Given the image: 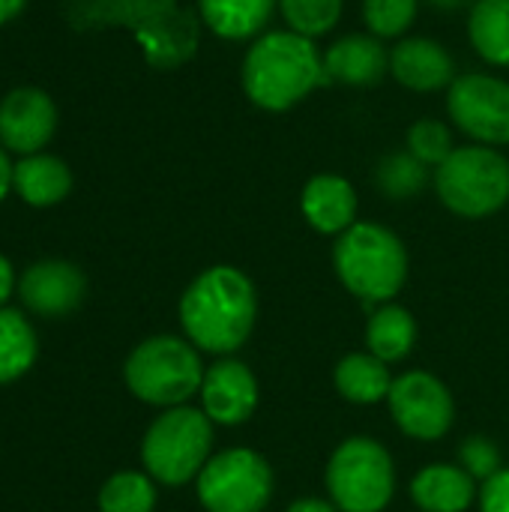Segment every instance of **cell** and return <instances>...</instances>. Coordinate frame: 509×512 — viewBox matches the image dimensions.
Instances as JSON below:
<instances>
[{
	"label": "cell",
	"mask_w": 509,
	"mask_h": 512,
	"mask_svg": "<svg viewBox=\"0 0 509 512\" xmlns=\"http://www.w3.org/2000/svg\"><path fill=\"white\" fill-rule=\"evenodd\" d=\"M204 372L198 348L180 336L144 339L123 366L129 393L156 408L186 405L201 390Z\"/></svg>",
	"instance_id": "obj_5"
},
{
	"label": "cell",
	"mask_w": 509,
	"mask_h": 512,
	"mask_svg": "<svg viewBox=\"0 0 509 512\" xmlns=\"http://www.w3.org/2000/svg\"><path fill=\"white\" fill-rule=\"evenodd\" d=\"M339 282L369 306L390 303L408 279V249L387 225L354 222L333 246Z\"/></svg>",
	"instance_id": "obj_3"
},
{
	"label": "cell",
	"mask_w": 509,
	"mask_h": 512,
	"mask_svg": "<svg viewBox=\"0 0 509 512\" xmlns=\"http://www.w3.org/2000/svg\"><path fill=\"white\" fill-rule=\"evenodd\" d=\"M459 465L474 477V480H492L501 468V450L489 441V438H468L459 447Z\"/></svg>",
	"instance_id": "obj_29"
},
{
	"label": "cell",
	"mask_w": 509,
	"mask_h": 512,
	"mask_svg": "<svg viewBox=\"0 0 509 512\" xmlns=\"http://www.w3.org/2000/svg\"><path fill=\"white\" fill-rule=\"evenodd\" d=\"M324 81V54L315 48V39L288 27L261 33L243 54L240 84L246 99L261 111H291Z\"/></svg>",
	"instance_id": "obj_2"
},
{
	"label": "cell",
	"mask_w": 509,
	"mask_h": 512,
	"mask_svg": "<svg viewBox=\"0 0 509 512\" xmlns=\"http://www.w3.org/2000/svg\"><path fill=\"white\" fill-rule=\"evenodd\" d=\"M390 75L411 93H435L456 81V63L438 39L405 36L390 48Z\"/></svg>",
	"instance_id": "obj_14"
},
{
	"label": "cell",
	"mask_w": 509,
	"mask_h": 512,
	"mask_svg": "<svg viewBox=\"0 0 509 512\" xmlns=\"http://www.w3.org/2000/svg\"><path fill=\"white\" fill-rule=\"evenodd\" d=\"M57 129V108L39 87H18L0 102V141L21 156L39 153Z\"/></svg>",
	"instance_id": "obj_11"
},
{
	"label": "cell",
	"mask_w": 509,
	"mask_h": 512,
	"mask_svg": "<svg viewBox=\"0 0 509 512\" xmlns=\"http://www.w3.org/2000/svg\"><path fill=\"white\" fill-rule=\"evenodd\" d=\"M477 504L480 512H509V468L498 471L492 480L483 483Z\"/></svg>",
	"instance_id": "obj_30"
},
{
	"label": "cell",
	"mask_w": 509,
	"mask_h": 512,
	"mask_svg": "<svg viewBox=\"0 0 509 512\" xmlns=\"http://www.w3.org/2000/svg\"><path fill=\"white\" fill-rule=\"evenodd\" d=\"M12 174H15V165L9 162L6 150L0 147V201L6 198V192L12 189Z\"/></svg>",
	"instance_id": "obj_33"
},
{
	"label": "cell",
	"mask_w": 509,
	"mask_h": 512,
	"mask_svg": "<svg viewBox=\"0 0 509 512\" xmlns=\"http://www.w3.org/2000/svg\"><path fill=\"white\" fill-rule=\"evenodd\" d=\"M156 480L141 471H120L99 489V512H153Z\"/></svg>",
	"instance_id": "obj_24"
},
{
	"label": "cell",
	"mask_w": 509,
	"mask_h": 512,
	"mask_svg": "<svg viewBox=\"0 0 509 512\" xmlns=\"http://www.w3.org/2000/svg\"><path fill=\"white\" fill-rule=\"evenodd\" d=\"M453 150H456L453 132H450V126L444 120L423 117V120L411 123V129H408V153L417 156L423 165L438 168Z\"/></svg>",
	"instance_id": "obj_28"
},
{
	"label": "cell",
	"mask_w": 509,
	"mask_h": 512,
	"mask_svg": "<svg viewBox=\"0 0 509 512\" xmlns=\"http://www.w3.org/2000/svg\"><path fill=\"white\" fill-rule=\"evenodd\" d=\"M417 9L420 0H363V21L378 39H405Z\"/></svg>",
	"instance_id": "obj_27"
},
{
	"label": "cell",
	"mask_w": 509,
	"mask_h": 512,
	"mask_svg": "<svg viewBox=\"0 0 509 512\" xmlns=\"http://www.w3.org/2000/svg\"><path fill=\"white\" fill-rule=\"evenodd\" d=\"M342 9H345V0H279V12L288 30L306 39L327 36L339 24Z\"/></svg>",
	"instance_id": "obj_26"
},
{
	"label": "cell",
	"mask_w": 509,
	"mask_h": 512,
	"mask_svg": "<svg viewBox=\"0 0 509 512\" xmlns=\"http://www.w3.org/2000/svg\"><path fill=\"white\" fill-rule=\"evenodd\" d=\"M36 354L39 342L33 324L15 309H0V384H12L27 375Z\"/></svg>",
	"instance_id": "obj_23"
},
{
	"label": "cell",
	"mask_w": 509,
	"mask_h": 512,
	"mask_svg": "<svg viewBox=\"0 0 509 512\" xmlns=\"http://www.w3.org/2000/svg\"><path fill=\"white\" fill-rule=\"evenodd\" d=\"M84 291H87L84 273L75 264L57 261V258L27 267L18 282V294L24 306L45 318H60L78 309L84 300Z\"/></svg>",
	"instance_id": "obj_13"
},
{
	"label": "cell",
	"mask_w": 509,
	"mask_h": 512,
	"mask_svg": "<svg viewBox=\"0 0 509 512\" xmlns=\"http://www.w3.org/2000/svg\"><path fill=\"white\" fill-rule=\"evenodd\" d=\"M375 183L387 198L405 201L414 198L426 189L429 183V165H423L417 156H411L408 150L402 153H390L378 162L375 168Z\"/></svg>",
	"instance_id": "obj_25"
},
{
	"label": "cell",
	"mask_w": 509,
	"mask_h": 512,
	"mask_svg": "<svg viewBox=\"0 0 509 512\" xmlns=\"http://www.w3.org/2000/svg\"><path fill=\"white\" fill-rule=\"evenodd\" d=\"M21 6H24V0H0V24L15 18L21 12Z\"/></svg>",
	"instance_id": "obj_34"
},
{
	"label": "cell",
	"mask_w": 509,
	"mask_h": 512,
	"mask_svg": "<svg viewBox=\"0 0 509 512\" xmlns=\"http://www.w3.org/2000/svg\"><path fill=\"white\" fill-rule=\"evenodd\" d=\"M468 39L489 66L509 69V0H474Z\"/></svg>",
	"instance_id": "obj_22"
},
{
	"label": "cell",
	"mask_w": 509,
	"mask_h": 512,
	"mask_svg": "<svg viewBox=\"0 0 509 512\" xmlns=\"http://www.w3.org/2000/svg\"><path fill=\"white\" fill-rule=\"evenodd\" d=\"M411 498L423 512H468L480 489L462 465H429L414 477Z\"/></svg>",
	"instance_id": "obj_17"
},
{
	"label": "cell",
	"mask_w": 509,
	"mask_h": 512,
	"mask_svg": "<svg viewBox=\"0 0 509 512\" xmlns=\"http://www.w3.org/2000/svg\"><path fill=\"white\" fill-rule=\"evenodd\" d=\"M357 207L360 201H357L354 183L339 174H315L312 180H306L300 192L303 219L318 234H327V237L345 234L357 222Z\"/></svg>",
	"instance_id": "obj_16"
},
{
	"label": "cell",
	"mask_w": 509,
	"mask_h": 512,
	"mask_svg": "<svg viewBox=\"0 0 509 512\" xmlns=\"http://www.w3.org/2000/svg\"><path fill=\"white\" fill-rule=\"evenodd\" d=\"M414 342H417V321L405 306H396V303L375 306L366 324L369 354H375L378 360L390 366V363L405 360L414 351Z\"/></svg>",
	"instance_id": "obj_21"
},
{
	"label": "cell",
	"mask_w": 509,
	"mask_h": 512,
	"mask_svg": "<svg viewBox=\"0 0 509 512\" xmlns=\"http://www.w3.org/2000/svg\"><path fill=\"white\" fill-rule=\"evenodd\" d=\"M12 186L30 207H51L69 195L72 171L57 156L33 153V156H24L21 162H15Z\"/></svg>",
	"instance_id": "obj_19"
},
{
	"label": "cell",
	"mask_w": 509,
	"mask_h": 512,
	"mask_svg": "<svg viewBox=\"0 0 509 512\" xmlns=\"http://www.w3.org/2000/svg\"><path fill=\"white\" fill-rule=\"evenodd\" d=\"M387 405L396 426L414 441H438L453 429L456 402L447 384L429 372H405L393 378Z\"/></svg>",
	"instance_id": "obj_10"
},
{
	"label": "cell",
	"mask_w": 509,
	"mask_h": 512,
	"mask_svg": "<svg viewBox=\"0 0 509 512\" xmlns=\"http://www.w3.org/2000/svg\"><path fill=\"white\" fill-rule=\"evenodd\" d=\"M426 3H432L435 9H444V12L462 9V6H474V0H426Z\"/></svg>",
	"instance_id": "obj_35"
},
{
	"label": "cell",
	"mask_w": 509,
	"mask_h": 512,
	"mask_svg": "<svg viewBox=\"0 0 509 512\" xmlns=\"http://www.w3.org/2000/svg\"><path fill=\"white\" fill-rule=\"evenodd\" d=\"M288 512H339V507L324 498H300L288 507Z\"/></svg>",
	"instance_id": "obj_31"
},
{
	"label": "cell",
	"mask_w": 509,
	"mask_h": 512,
	"mask_svg": "<svg viewBox=\"0 0 509 512\" xmlns=\"http://www.w3.org/2000/svg\"><path fill=\"white\" fill-rule=\"evenodd\" d=\"M327 492L339 512H381L396 492L393 456L375 438L342 441L327 462Z\"/></svg>",
	"instance_id": "obj_7"
},
{
	"label": "cell",
	"mask_w": 509,
	"mask_h": 512,
	"mask_svg": "<svg viewBox=\"0 0 509 512\" xmlns=\"http://www.w3.org/2000/svg\"><path fill=\"white\" fill-rule=\"evenodd\" d=\"M390 72V54L384 39L372 33H348L339 36L324 51V75L327 81H339L348 87H372Z\"/></svg>",
	"instance_id": "obj_15"
},
{
	"label": "cell",
	"mask_w": 509,
	"mask_h": 512,
	"mask_svg": "<svg viewBox=\"0 0 509 512\" xmlns=\"http://www.w3.org/2000/svg\"><path fill=\"white\" fill-rule=\"evenodd\" d=\"M201 411L213 426H243L258 408V381L240 360H219L204 372Z\"/></svg>",
	"instance_id": "obj_12"
},
{
	"label": "cell",
	"mask_w": 509,
	"mask_h": 512,
	"mask_svg": "<svg viewBox=\"0 0 509 512\" xmlns=\"http://www.w3.org/2000/svg\"><path fill=\"white\" fill-rule=\"evenodd\" d=\"M333 384H336L339 396L354 402V405H378L390 396L393 375H390L387 363L378 360L375 354L354 351L336 363Z\"/></svg>",
	"instance_id": "obj_20"
},
{
	"label": "cell",
	"mask_w": 509,
	"mask_h": 512,
	"mask_svg": "<svg viewBox=\"0 0 509 512\" xmlns=\"http://www.w3.org/2000/svg\"><path fill=\"white\" fill-rule=\"evenodd\" d=\"M12 288H15V273H12V264L6 255H0V309L3 303L12 297Z\"/></svg>",
	"instance_id": "obj_32"
},
{
	"label": "cell",
	"mask_w": 509,
	"mask_h": 512,
	"mask_svg": "<svg viewBox=\"0 0 509 512\" xmlns=\"http://www.w3.org/2000/svg\"><path fill=\"white\" fill-rule=\"evenodd\" d=\"M258 318V294L252 279L216 264L198 273L180 297V324L186 339L207 354H234L252 336Z\"/></svg>",
	"instance_id": "obj_1"
},
{
	"label": "cell",
	"mask_w": 509,
	"mask_h": 512,
	"mask_svg": "<svg viewBox=\"0 0 509 512\" xmlns=\"http://www.w3.org/2000/svg\"><path fill=\"white\" fill-rule=\"evenodd\" d=\"M213 450V420L201 408H165L141 441L144 471L162 486H186L198 480Z\"/></svg>",
	"instance_id": "obj_6"
},
{
	"label": "cell",
	"mask_w": 509,
	"mask_h": 512,
	"mask_svg": "<svg viewBox=\"0 0 509 512\" xmlns=\"http://www.w3.org/2000/svg\"><path fill=\"white\" fill-rule=\"evenodd\" d=\"M279 9V0H198L207 30L228 42L258 39Z\"/></svg>",
	"instance_id": "obj_18"
},
{
	"label": "cell",
	"mask_w": 509,
	"mask_h": 512,
	"mask_svg": "<svg viewBox=\"0 0 509 512\" xmlns=\"http://www.w3.org/2000/svg\"><path fill=\"white\" fill-rule=\"evenodd\" d=\"M195 492L207 512H264L273 498V471L261 453L231 447L210 456Z\"/></svg>",
	"instance_id": "obj_8"
},
{
	"label": "cell",
	"mask_w": 509,
	"mask_h": 512,
	"mask_svg": "<svg viewBox=\"0 0 509 512\" xmlns=\"http://www.w3.org/2000/svg\"><path fill=\"white\" fill-rule=\"evenodd\" d=\"M447 114L474 144H509V81L489 72H465L447 87Z\"/></svg>",
	"instance_id": "obj_9"
},
{
	"label": "cell",
	"mask_w": 509,
	"mask_h": 512,
	"mask_svg": "<svg viewBox=\"0 0 509 512\" xmlns=\"http://www.w3.org/2000/svg\"><path fill=\"white\" fill-rule=\"evenodd\" d=\"M441 204L462 219H486L509 204V159L498 147H456L435 168Z\"/></svg>",
	"instance_id": "obj_4"
}]
</instances>
